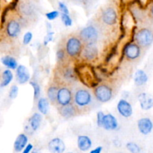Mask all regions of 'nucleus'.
Wrapping results in <instances>:
<instances>
[{"mask_svg": "<svg viewBox=\"0 0 153 153\" xmlns=\"http://www.w3.org/2000/svg\"><path fill=\"white\" fill-rule=\"evenodd\" d=\"M53 32H48L46 37H44V41H43V43H44L45 46H46L49 42L52 41V39H53Z\"/></svg>", "mask_w": 153, "mask_h": 153, "instance_id": "obj_34", "label": "nucleus"}, {"mask_svg": "<svg viewBox=\"0 0 153 153\" xmlns=\"http://www.w3.org/2000/svg\"><path fill=\"white\" fill-rule=\"evenodd\" d=\"M140 46L137 43H131L126 46L124 55L128 61H134L140 55Z\"/></svg>", "mask_w": 153, "mask_h": 153, "instance_id": "obj_11", "label": "nucleus"}, {"mask_svg": "<svg viewBox=\"0 0 153 153\" xmlns=\"http://www.w3.org/2000/svg\"><path fill=\"white\" fill-rule=\"evenodd\" d=\"M134 40L140 47H149L153 43V31L149 28H140L136 33Z\"/></svg>", "mask_w": 153, "mask_h": 153, "instance_id": "obj_6", "label": "nucleus"}, {"mask_svg": "<svg viewBox=\"0 0 153 153\" xmlns=\"http://www.w3.org/2000/svg\"><path fill=\"white\" fill-rule=\"evenodd\" d=\"M105 114L102 111H99L97 113V125L99 127L102 126V123H103V119H104Z\"/></svg>", "mask_w": 153, "mask_h": 153, "instance_id": "obj_33", "label": "nucleus"}, {"mask_svg": "<svg viewBox=\"0 0 153 153\" xmlns=\"http://www.w3.org/2000/svg\"><path fill=\"white\" fill-rule=\"evenodd\" d=\"M94 94L88 88L82 85H76L73 88V104L80 113L91 111L94 102Z\"/></svg>", "mask_w": 153, "mask_h": 153, "instance_id": "obj_1", "label": "nucleus"}, {"mask_svg": "<svg viewBox=\"0 0 153 153\" xmlns=\"http://www.w3.org/2000/svg\"><path fill=\"white\" fill-rule=\"evenodd\" d=\"M117 108L118 112L124 117L128 118L132 115V106L131 105V104L126 100L122 99V100H120L118 102Z\"/></svg>", "mask_w": 153, "mask_h": 153, "instance_id": "obj_14", "label": "nucleus"}, {"mask_svg": "<svg viewBox=\"0 0 153 153\" xmlns=\"http://www.w3.org/2000/svg\"><path fill=\"white\" fill-rule=\"evenodd\" d=\"M32 149H33V145L31 144V143H29V144H28L26 146H25V148L23 149V151H22V153H30V152L32 151Z\"/></svg>", "mask_w": 153, "mask_h": 153, "instance_id": "obj_36", "label": "nucleus"}, {"mask_svg": "<svg viewBox=\"0 0 153 153\" xmlns=\"http://www.w3.org/2000/svg\"><path fill=\"white\" fill-rule=\"evenodd\" d=\"M16 78L19 84H25L30 79V74L26 67L23 65H19L16 68Z\"/></svg>", "mask_w": 153, "mask_h": 153, "instance_id": "obj_19", "label": "nucleus"}, {"mask_svg": "<svg viewBox=\"0 0 153 153\" xmlns=\"http://www.w3.org/2000/svg\"><path fill=\"white\" fill-rule=\"evenodd\" d=\"M102 22L106 25H114L117 22V14L113 7H107L102 13Z\"/></svg>", "mask_w": 153, "mask_h": 153, "instance_id": "obj_10", "label": "nucleus"}, {"mask_svg": "<svg viewBox=\"0 0 153 153\" xmlns=\"http://www.w3.org/2000/svg\"><path fill=\"white\" fill-rule=\"evenodd\" d=\"M85 44L77 35H70L64 44V49L70 58H76L82 55Z\"/></svg>", "mask_w": 153, "mask_h": 153, "instance_id": "obj_2", "label": "nucleus"}, {"mask_svg": "<svg viewBox=\"0 0 153 153\" xmlns=\"http://www.w3.org/2000/svg\"><path fill=\"white\" fill-rule=\"evenodd\" d=\"M1 63L4 64L5 67H7V68L11 69V70H15L18 67L17 62H16V59L13 58V57L9 56V55H6V56L3 57L1 59Z\"/></svg>", "mask_w": 153, "mask_h": 153, "instance_id": "obj_24", "label": "nucleus"}, {"mask_svg": "<svg viewBox=\"0 0 153 153\" xmlns=\"http://www.w3.org/2000/svg\"><path fill=\"white\" fill-rule=\"evenodd\" d=\"M94 94L96 100L102 103H105L110 101L113 97V88L107 83H102L95 88Z\"/></svg>", "mask_w": 153, "mask_h": 153, "instance_id": "obj_5", "label": "nucleus"}, {"mask_svg": "<svg viewBox=\"0 0 153 153\" xmlns=\"http://www.w3.org/2000/svg\"><path fill=\"white\" fill-rule=\"evenodd\" d=\"M67 153H73V152H67Z\"/></svg>", "mask_w": 153, "mask_h": 153, "instance_id": "obj_40", "label": "nucleus"}, {"mask_svg": "<svg viewBox=\"0 0 153 153\" xmlns=\"http://www.w3.org/2000/svg\"><path fill=\"white\" fill-rule=\"evenodd\" d=\"M61 21H62L63 23H64L66 26H71L72 24H73V20H72V19L70 18V15L67 14V13H61Z\"/></svg>", "mask_w": 153, "mask_h": 153, "instance_id": "obj_29", "label": "nucleus"}, {"mask_svg": "<svg viewBox=\"0 0 153 153\" xmlns=\"http://www.w3.org/2000/svg\"><path fill=\"white\" fill-rule=\"evenodd\" d=\"M137 127L142 134L147 135L153 129V123L149 118L143 117L137 121Z\"/></svg>", "mask_w": 153, "mask_h": 153, "instance_id": "obj_15", "label": "nucleus"}, {"mask_svg": "<svg viewBox=\"0 0 153 153\" xmlns=\"http://www.w3.org/2000/svg\"><path fill=\"white\" fill-rule=\"evenodd\" d=\"M150 13H151V15L153 16V4L151 6V7H150Z\"/></svg>", "mask_w": 153, "mask_h": 153, "instance_id": "obj_39", "label": "nucleus"}, {"mask_svg": "<svg viewBox=\"0 0 153 153\" xmlns=\"http://www.w3.org/2000/svg\"><path fill=\"white\" fill-rule=\"evenodd\" d=\"M60 85L57 82H54L50 85L47 90V97L49 101L54 105L57 106V99H58V93L59 90Z\"/></svg>", "mask_w": 153, "mask_h": 153, "instance_id": "obj_18", "label": "nucleus"}, {"mask_svg": "<svg viewBox=\"0 0 153 153\" xmlns=\"http://www.w3.org/2000/svg\"><path fill=\"white\" fill-rule=\"evenodd\" d=\"M98 54V49L96 46V43H89V44H85L81 55L85 61L88 62H92L97 59Z\"/></svg>", "mask_w": 153, "mask_h": 153, "instance_id": "obj_8", "label": "nucleus"}, {"mask_svg": "<svg viewBox=\"0 0 153 153\" xmlns=\"http://www.w3.org/2000/svg\"><path fill=\"white\" fill-rule=\"evenodd\" d=\"M18 92H19V89L16 85H13L10 88V91H9V97L10 100H14L16 98L18 95Z\"/></svg>", "mask_w": 153, "mask_h": 153, "instance_id": "obj_30", "label": "nucleus"}, {"mask_svg": "<svg viewBox=\"0 0 153 153\" xmlns=\"http://www.w3.org/2000/svg\"><path fill=\"white\" fill-rule=\"evenodd\" d=\"M13 79V73L10 70H5L1 74V81L0 84L1 88L7 86Z\"/></svg>", "mask_w": 153, "mask_h": 153, "instance_id": "obj_25", "label": "nucleus"}, {"mask_svg": "<svg viewBox=\"0 0 153 153\" xmlns=\"http://www.w3.org/2000/svg\"><path fill=\"white\" fill-rule=\"evenodd\" d=\"M134 81L136 86H143L148 81L147 74L143 70H138L134 74Z\"/></svg>", "mask_w": 153, "mask_h": 153, "instance_id": "obj_22", "label": "nucleus"}, {"mask_svg": "<svg viewBox=\"0 0 153 153\" xmlns=\"http://www.w3.org/2000/svg\"><path fill=\"white\" fill-rule=\"evenodd\" d=\"M78 147L81 151L86 152L91 149L92 146V141L88 136L79 135L77 140Z\"/></svg>", "mask_w": 153, "mask_h": 153, "instance_id": "obj_20", "label": "nucleus"}, {"mask_svg": "<svg viewBox=\"0 0 153 153\" xmlns=\"http://www.w3.org/2000/svg\"><path fill=\"white\" fill-rule=\"evenodd\" d=\"M58 6H59V9L61 11V13H67V14H69L68 7H67V5H66L64 2L60 1V2L58 3Z\"/></svg>", "mask_w": 153, "mask_h": 153, "instance_id": "obj_35", "label": "nucleus"}, {"mask_svg": "<svg viewBox=\"0 0 153 153\" xmlns=\"http://www.w3.org/2000/svg\"><path fill=\"white\" fill-rule=\"evenodd\" d=\"M102 151V146H98V147H97L96 149L91 151L90 153H101Z\"/></svg>", "mask_w": 153, "mask_h": 153, "instance_id": "obj_37", "label": "nucleus"}, {"mask_svg": "<svg viewBox=\"0 0 153 153\" xmlns=\"http://www.w3.org/2000/svg\"><path fill=\"white\" fill-rule=\"evenodd\" d=\"M29 84L33 87V89H34V100H37L40 97V85L37 84V82H34V81H31L29 82Z\"/></svg>", "mask_w": 153, "mask_h": 153, "instance_id": "obj_28", "label": "nucleus"}, {"mask_svg": "<svg viewBox=\"0 0 153 153\" xmlns=\"http://www.w3.org/2000/svg\"><path fill=\"white\" fill-rule=\"evenodd\" d=\"M58 113L60 114L61 117H63L65 119H70V118H73L75 117L78 116L80 114V111L79 109L76 108V106L74 104L71 103V104L67 105L61 106V107L58 108Z\"/></svg>", "mask_w": 153, "mask_h": 153, "instance_id": "obj_9", "label": "nucleus"}, {"mask_svg": "<svg viewBox=\"0 0 153 153\" xmlns=\"http://www.w3.org/2000/svg\"><path fill=\"white\" fill-rule=\"evenodd\" d=\"M102 128H105V130L111 131V130H116L118 128V122L116 118L111 114H105L104 119H103L102 126Z\"/></svg>", "mask_w": 153, "mask_h": 153, "instance_id": "obj_17", "label": "nucleus"}, {"mask_svg": "<svg viewBox=\"0 0 153 153\" xmlns=\"http://www.w3.org/2000/svg\"><path fill=\"white\" fill-rule=\"evenodd\" d=\"M21 31V26L19 21L16 19H10L7 22L5 26V32L10 38L16 37Z\"/></svg>", "mask_w": 153, "mask_h": 153, "instance_id": "obj_12", "label": "nucleus"}, {"mask_svg": "<svg viewBox=\"0 0 153 153\" xmlns=\"http://www.w3.org/2000/svg\"><path fill=\"white\" fill-rule=\"evenodd\" d=\"M126 148L131 153H140V147L134 142H128L126 144Z\"/></svg>", "mask_w": 153, "mask_h": 153, "instance_id": "obj_27", "label": "nucleus"}, {"mask_svg": "<svg viewBox=\"0 0 153 153\" xmlns=\"http://www.w3.org/2000/svg\"><path fill=\"white\" fill-rule=\"evenodd\" d=\"M32 37H33V35H32V33L31 32L28 31V32L25 33V35H24V37H23V41H22L23 44L28 45V43L31 41V40H32Z\"/></svg>", "mask_w": 153, "mask_h": 153, "instance_id": "obj_32", "label": "nucleus"}, {"mask_svg": "<svg viewBox=\"0 0 153 153\" xmlns=\"http://www.w3.org/2000/svg\"><path fill=\"white\" fill-rule=\"evenodd\" d=\"M73 101V90L72 85H60L57 99V108L71 104Z\"/></svg>", "mask_w": 153, "mask_h": 153, "instance_id": "obj_4", "label": "nucleus"}, {"mask_svg": "<svg viewBox=\"0 0 153 153\" xmlns=\"http://www.w3.org/2000/svg\"><path fill=\"white\" fill-rule=\"evenodd\" d=\"M31 153H41V152H40V149H34L31 151Z\"/></svg>", "mask_w": 153, "mask_h": 153, "instance_id": "obj_38", "label": "nucleus"}, {"mask_svg": "<svg viewBox=\"0 0 153 153\" xmlns=\"http://www.w3.org/2000/svg\"><path fill=\"white\" fill-rule=\"evenodd\" d=\"M56 77L59 85H70L74 83L76 80L74 70L69 65V63L58 64V68L56 70Z\"/></svg>", "mask_w": 153, "mask_h": 153, "instance_id": "obj_3", "label": "nucleus"}, {"mask_svg": "<svg viewBox=\"0 0 153 153\" xmlns=\"http://www.w3.org/2000/svg\"><path fill=\"white\" fill-rule=\"evenodd\" d=\"M37 108L42 114L46 115L49 110V101L46 98L39 99L37 102Z\"/></svg>", "mask_w": 153, "mask_h": 153, "instance_id": "obj_26", "label": "nucleus"}, {"mask_svg": "<svg viewBox=\"0 0 153 153\" xmlns=\"http://www.w3.org/2000/svg\"><path fill=\"white\" fill-rule=\"evenodd\" d=\"M42 122V116L40 114L35 113L29 118L28 123H29V127L33 131H37L40 127V123Z\"/></svg>", "mask_w": 153, "mask_h": 153, "instance_id": "obj_23", "label": "nucleus"}, {"mask_svg": "<svg viewBox=\"0 0 153 153\" xmlns=\"http://www.w3.org/2000/svg\"><path fill=\"white\" fill-rule=\"evenodd\" d=\"M59 14L60 13L58 10H52V11L46 13V16L49 20H54L58 17Z\"/></svg>", "mask_w": 153, "mask_h": 153, "instance_id": "obj_31", "label": "nucleus"}, {"mask_svg": "<svg viewBox=\"0 0 153 153\" xmlns=\"http://www.w3.org/2000/svg\"><path fill=\"white\" fill-rule=\"evenodd\" d=\"M48 149L51 153H64L66 146L64 142L61 138L55 137L49 142Z\"/></svg>", "mask_w": 153, "mask_h": 153, "instance_id": "obj_13", "label": "nucleus"}, {"mask_svg": "<svg viewBox=\"0 0 153 153\" xmlns=\"http://www.w3.org/2000/svg\"><path fill=\"white\" fill-rule=\"evenodd\" d=\"M28 143V137L25 134H20L17 136L14 141L13 148L16 152H21L27 146Z\"/></svg>", "mask_w": 153, "mask_h": 153, "instance_id": "obj_21", "label": "nucleus"}, {"mask_svg": "<svg viewBox=\"0 0 153 153\" xmlns=\"http://www.w3.org/2000/svg\"><path fill=\"white\" fill-rule=\"evenodd\" d=\"M79 36L84 44H89V43H96L98 39L99 34L95 27L93 25H88L81 30Z\"/></svg>", "mask_w": 153, "mask_h": 153, "instance_id": "obj_7", "label": "nucleus"}, {"mask_svg": "<svg viewBox=\"0 0 153 153\" xmlns=\"http://www.w3.org/2000/svg\"><path fill=\"white\" fill-rule=\"evenodd\" d=\"M138 101L141 109L144 111H148L153 108V95L141 93L138 96Z\"/></svg>", "mask_w": 153, "mask_h": 153, "instance_id": "obj_16", "label": "nucleus"}]
</instances>
